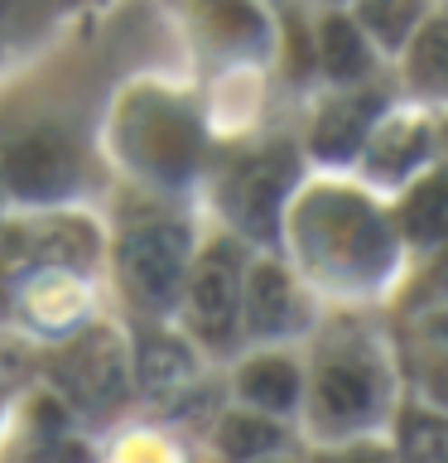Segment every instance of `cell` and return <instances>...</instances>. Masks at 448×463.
Wrapping results in <instances>:
<instances>
[{
    "instance_id": "603a6c76",
    "label": "cell",
    "mask_w": 448,
    "mask_h": 463,
    "mask_svg": "<svg viewBox=\"0 0 448 463\" xmlns=\"http://www.w3.org/2000/svg\"><path fill=\"white\" fill-rule=\"evenodd\" d=\"M425 289H434V295H448V256L429 270V285H425Z\"/></svg>"
},
{
    "instance_id": "52a82bcc",
    "label": "cell",
    "mask_w": 448,
    "mask_h": 463,
    "mask_svg": "<svg viewBox=\"0 0 448 463\" xmlns=\"http://www.w3.org/2000/svg\"><path fill=\"white\" fill-rule=\"evenodd\" d=\"M193 314L208 343H227L237 328V270L227 251H212L193 280Z\"/></svg>"
},
{
    "instance_id": "9c48e42d",
    "label": "cell",
    "mask_w": 448,
    "mask_h": 463,
    "mask_svg": "<svg viewBox=\"0 0 448 463\" xmlns=\"http://www.w3.org/2000/svg\"><path fill=\"white\" fill-rule=\"evenodd\" d=\"M294 295H289V275L280 266H256L251 285H246V314H251L256 333H280L289 324Z\"/></svg>"
},
{
    "instance_id": "3957f363",
    "label": "cell",
    "mask_w": 448,
    "mask_h": 463,
    "mask_svg": "<svg viewBox=\"0 0 448 463\" xmlns=\"http://www.w3.org/2000/svg\"><path fill=\"white\" fill-rule=\"evenodd\" d=\"M294 184V159L289 150H270L260 159H246V165L222 184V203L231 213V222L251 237H275L280 227V194Z\"/></svg>"
},
{
    "instance_id": "7c38bea8",
    "label": "cell",
    "mask_w": 448,
    "mask_h": 463,
    "mask_svg": "<svg viewBox=\"0 0 448 463\" xmlns=\"http://www.w3.org/2000/svg\"><path fill=\"white\" fill-rule=\"evenodd\" d=\"M318 53H323V68L332 72V78H342V82H352V78H361V72L371 68L367 43H361L357 24H347V20H328V24H323Z\"/></svg>"
},
{
    "instance_id": "277c9868",
    "label": "cell",
    "mask_w": 448,
    "mask_h": 463,
    "mask_svg": "<svg viewBox=\"0 0 448 463\" xmlns=\"http://www.w3.org/2000/svg\"><path fill=\"white\" fill-rule=\"evenodd\" d=\"M121 270L126 285L145 304H169L183 280V232L179 227H135L121 241Z\"/></svg>"
},
{
    "instance_id": "6da1fadb",
    "label": "cell",
    "mask_w": 448,
    "mask_h": 463,
    "mask_svg": "<svg viewBox=\"0 0 448 463\" xmlns=\"http://www.w3.org/2000/svg\"><path fill=\"white\" fill-rule=\"evenodd\" d=\"M309 251L347 275H376L390 260L386 227L361 198L352 194H313L299 213Z\"/></svg>"
},
{
    "instance_id": "d6986e66",
    "label": "cell",
    "mask_w": 448,
    "mask_h": 463,
    "mask_svg": "<svg viewBox=\"0 0 448 463\" xmlns=\"http://www.w3.org/2000/svg\"><path fill=\"white\" fill-rule=\"evenodd\" d=\"M361 20H367L386 43H400L410 34V24L419 20V0H367V5H361Z\"/></svg>"
},
{
    "instance_id": "8fae6325",
    "label": "cell",
    "mask_w": 448,
    "mask_h": 463,
    "mask_svg": "<svg viewBox=\"0 0 448 463\" xmlns=\"http://www.w3.org/2000/svg\"><path fill=\"white\" fill-rule=\"evenodd\" d=\"M241 396L266 405V411H289L299 396V372L280 357H266V362H251L241 372Z\"/></svg>"
},
{
    "instance_id": "30bf717a",
    "label": "cell",
    "mask_w": 448,
    "mask_h": 463,
    "mask_svg": "<svg viewBox=\"0 0 448 463\" xmlns=\"http://www.w3.org/2000/svg\"><path fill=\"white\" fill-rule=\"evenodd\" d=\"M371 111H376L371 97H361V101H338L332 111L318 116V126H313V150L328 155V159L352 155L357 145H361V136H367Z\"/></svg>"
},
{
    "instance_id": "ba28073f",
    "label": "cell",
    "mask_w": 448,
    "mask_h": 463,
    "mask_svg": "<svg viewBox=\"0 0 448 463\" xmlns=\"http://www.w3.org/2000/svg\"><path fill=\"white\" fill-rule=\"evenodd\" d=\"M318 405H323V415L338 420V425H357V420L371 415L376 386H371V376L361 367L338 362V367H328L323 376H318Z\"/></svg>"
},
{
    "instance_id": "5bb4252c",
    "label": "cell",
    "mask_w": 448,
    "mask_h": 463,
    "mask_svg": "<svg viewBox=\"0 0 448 463\" xmlns=\"http://www.w3.org/2000/svg\"><path fill=\"white\" fill-rule=\"evenodd\" d=\"M188 376V357H183V347L179 343H164V338H150L140 347V382L150 396L164 401L173 386H179Z\"/></svg>"
},
{
    "instance_id": "d4e9b609",
    "label": "cell",
    "mask_w": 448,
    "mask_h": 463,
    "mask_svg": "<svg viewBox=\"0 0 448 463\" xmlns=\"http://www.w3.org/2000/svg\"><path fill=\"white\" fill-rule=\"evenodd\" d=\"M10 5H14V0H0V20H5V10H10Z\"/></svg>"
},
{
    "instance_id": "ac0fdd59",
    "label": "cell",
    "mask_w": 448,
    "mask_h": 463,
    "mask_svg": "<svg viewBox=\"0 0 448 463\" xmlns=\"http://www.w3.org/2000/svg\"><path fill=\"white\" fill-rule=\"evenodd\" d=\"M280 444V430L270 420H256V415H231L222 420V449L231 458H256V454H270Z\"/></svg>"
},
{
    "instance_id": "7402d4cb",
    "label": "cell",
    "mask_w": 448,
    "mask_h": 463,
    "mask_svg": "<svg viewBox=\"0 0 448 463\" xmlns=\"http://www.w3.org/2000/svg\"><path fill=\"white\" fill-rule=\"evenodd\" d=\"M425 386L439 405H448V362H434V367L425 372Z\"/></svg>"
},
{
    "instance_id": "2e32d148",
    "label": "cell",
    "mask_w": 448,
    "mask_h": 463,
    "mask_svg": "<svg viewBox=\"0 0 448 463\" xmlns=\"http://www.w3.org/2000/svg\"><path fill=\"white\" fill-rule=\"evenodd\" d=\"M34 251L43 260H53V266H82V260H92L97 251V241H92V227H82V222H49L39 232V241H34Z\"/></svg>"
},
{
    "instance_id": "4fadbf2b",
    "label": "cell",
    "mask_w": 448,
    "mask_h": 463,
    "mask_svg": "<svg viewBox=\"0 0 448 463\" xmlns=\"http://www.w3.org/2000/svg\"><path fill=\"white\" fill-rule=\"evenodd\" d=\"M202 14H208L212 34L222 43H231V49L266 39V24H260V14H256L251 0H202Z\"/></svg>"
},
{
    "instance_id": "5b68a950",
    "label": "cell",
    "mask_w": 448,
    "mask_h": 463,
    "mask_svg": "<svg viewBox=\"0 0 448 463\" xmlns=\"http://www.w3.org/2000/svg\"><path fill=\"white\" fill-rule=\"evenodd\" d=\"M58 382L82 411H111L126 391V362H121V347L107 333H87L58 357Z\"/></svg>"
},
{
    "instance_id": "e0dca14e",
    "label": "cell",
    "mask_w": 448,
    "mask_h": 463,
    "mask_svg": "<svg viewBox=\"0 0 448 463\" xmlns=\"http://www.w3.org/2000/svg\"><path fill=\"white\" fill-rule=\"evenodd\" d=\"M410 72H415L419 87H429V92H443L448 87V20H434L425 34L415 39Z\"/></svg>"
},
{
    "instance_id": "44dd1931",
    "label": "cell",
    "mask_w": 448,
    "mask_h": 463,
    "mask_svg": "<svg viewBox=\"0 0 448 463\" xmlns=\"http://www.w3.org/2000/svg\"><path fill=\"white\" fill-rule=\"evenodd\" d=\"M410 458H448V430H439V425H415V434H410Z\"/></svg>"
},
{
    "instance_id": "8992f818",
    "label": "cell",
    "mask_w": 448,
    "mask_h": 463,
    "mask_svg": "<svg viewBox=\"0 0 448 463\" xmlns=\"http://www.w3.org/2000/svg\"><path fill=\"white\" fill-rule=\"evenodd\" d=\"M72 174H78V159L58 130H34L0 159V179L24 198H58L72 184Z\"/></svg>"
},
{
    "instance_id": "cb8c5ba5",
    "label": "cell",
    "mask_w": 448,
    "mask_h": 463,
    "mask_svg": "<svg viewBox=\"0 0 448 463\" xmlns=\"http://www.w3.org/2000/svg\"><path fill=\"white\" fill-rule=\"evenodd\" d=\"M425 333H429V338H439V343H448V309H443V314H434L429 324H425Z\"/></svg>"
},
{
    "instance_id": "ffe728a7",
    "label": "cell",
    "mask_w": 448,
    "mask_h": 463,
    "mask_svg": "<svg viewBox=\"0 0 448 463\" xmlns=\"http://www.w3.org/2000/svg\"><path fill=\"white\" fill-rule=\"evenodd\" d=\"M425 145L429 140H425V130H419V126H396L386 136V145L376 150V169H381V174H405L419 155H425Z\"/></svg>"
},
{
    "instance_id": "9a60e30c",
    "label": "cell",
    "mask_w": 448,
    "mask_h": 463,
    "mask_svg": "<svg viewBox=\"0 0 448 463\" xmlns=\"http://www.w3.org/2000/svg\"><path fill=\"white\" fill-rule=\"evenodd\" d=\"M405 232H410L415 241H443L448 237V184L443 179L425 184L410 198V208H405Z\"/></svg>"
},
{
    "instance_id": "7a4b0ae2",
    "label": "cell",
    "mask_w": 448,
    "mask_h": 463,
    "mask_svg": "<svg viewBox=\"0 0 448 463\" xmlns=\"http://www.w3.org/2000/svg\"><path fill=\"white\" fill-rule=\"evenodd\" d=\"M126 145L154 179H188L198 165V126L173 101L140 97L126 116Z\"/></svg>"
}]
</instances>
